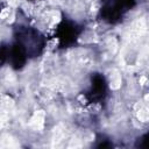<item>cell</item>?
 Returning <instances> with one entry per match:
<instances>
[{
	"label": "cell",
	"mask_w": 149,
	"mask_h": 149,
	"mask_svg": "<svg viewBox=\"0 0 149 149\" xmlns=\"http://www.w3.org/2000/svg\"><path fill=\"white\" fill-rule=\"evenodd\" d=\"M45 113L43 111H36L29 120V126L35 130H41L44 126Z\"/></svg>",
	"instance_id": "cell-1"
},
{
	"label": "cell",
	"mask_w": 149,
	"mask_h": 149,
	"mask_svg": "<svg viewBox=\"0 0 149 149\" xmlns=\"http://www.w3.org/2000/svg\"><path fill=\"white\" fill-rule=\"evenodd\" d=\"M121 74L118 70H112L111 74H109V87L112 90H118L121 86Z\"/></svg>",
	"instance_id": "cell-2"
},
{
	"label": "cell",
	"mask_w": 149,
	"mask_h": 149,
	"mask_svg": "<svg viewBox=\"0 0 149 149\" xmlns=\"http://www.w3.org/2000/svg\"><path fill=\"white\" fill-rule=\"evenodd\" d=\"M137 118L142 122H147L149 120V112L147 106H140V109L137 111Z\"/></svg>",
	"instance_id": "cell-3"
},
{
	"label": "cell",
	"mask_w": 149,
	"mask_h": 149,
	"mask_svg": "<svg viewBox=\"0 0 149 149\" xmlns=\"http://www.w3.org/2000/svg\"><path fill=\"white\" fill-rule=\"evenodd\" d=\"M10 15V8H3L0 13V19H8Z\"/></svg>",
	"instance_id": "cell-4"
},
{
	"label": "cell",
	"mask_w": 149,
	"mask_h": 149,
	"mask_svg": "<svg viewBox=\"0 0 149 149\" xmlns=\"http://www.w3.org/2000/svg\"><path fill=\"white\" fill-rule=\"evenodd\" d=\"M8 1V3H9V6H12V7H15V6H17V0H7Z\"/></svg>",
	"instance_id": "cell-5"
},
{
	"label": "cell",
	"mask_w": 149,
	"mask_h": 149,
	"mask_svg": "<svg viewBox=\"0 0 149 149\" xmlns=\"http://www.w3.org/2000/svg\"><path fill=\"white\" fill-rule=\"evenodd\" d=\"M146 83H147V78H146L144 76L141 77V78H140V84H141V85H144Z\"/></svg>",
	"instance_id": "cell-6"
}]
</instances>
